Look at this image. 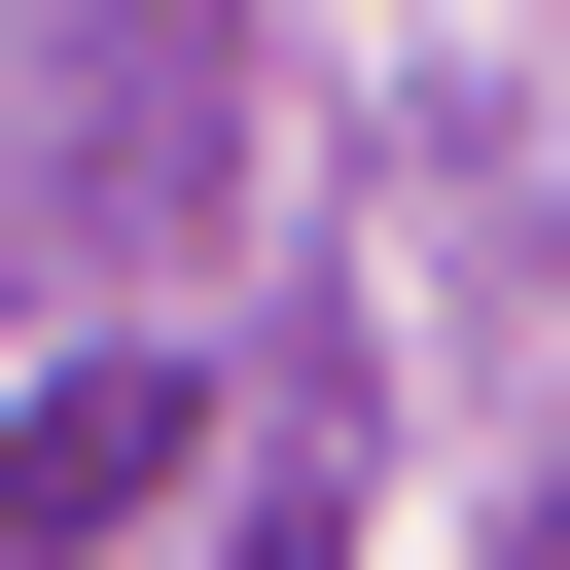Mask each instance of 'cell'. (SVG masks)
Here are the masks:
<instances>
[{
	"mask_svg": "<svg viewBox=\"0 0 570 570\" xmlns=\"http://www.w3.org/2000/svg\"><path fill=\"white\" fill-rule=\"evenodd\" d=\"M142 463H178V392H142V356H107V392H36V463H0V499H36V534H107V499H142Z\"/></svg>",
	"mask_w": 570,
	"mask_h": 570,
	"instance_id": "1",
	"label": "cell"
}]
</instances>
